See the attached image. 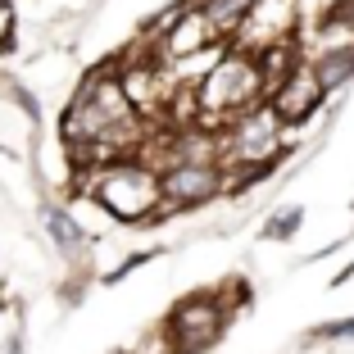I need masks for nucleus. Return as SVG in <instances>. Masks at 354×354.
I'll return each mask as SVG.
<instances>
[{
	"mask_svg": "<svg viewBox=\"0 0 354 354\" xmlns=\"http://www.w3.org/2000/svg\"><path fill=\"white\" fill-rule=\"evenodd\" d=\"M318 336H327V341H345V336H354V318H345V323H332V327H323Z\"/></svg>",
	"mask_w": 354,
	"mask_h": 354,
	"instance_id": "9b49d317",
	"label": "nucleus"
},
{
	"mask_svg": "<svg viewBox=\"0 0 354 354\" xmlns=\"http://www.w3.org/2000/svg\"><path fill=\"white\" fill-rule=\"evenodd\" d=\"M46 232H50L55 250H64V254L82 250V232H77V223L68 218V209H46Z\"/></svg>",
	"mask_w": 354,
	"mask_h": 354,
	"instance_id": "6e6552de",
	"label": "nucleus"
},
{
	"mask_svg": "<svg viewBox=\"0 0 354 354\" xmlns=\"http://www.w3.org/2000/svg\"><path fill=\"white\" fill-rule=\"evenodd\" d=\"M232 318V304L214 291H200L191 300H182L168 313V336H173V354H200L223 336Z\"/></svg>",
	"mask_w": 354,
	"mask_h": 354,
	"instance_id": "20e7f679",
	"label": "nucleus"
},
{
	"mask_svg": "<svg viewBox=\"0 0 354 354\" xmlns=\"http://www.w3.org/2000/svg\"><path fill=\"white\" fill-rule=\"evenodd\" d=\"M10 46H14V5L0 0V50H10Z\"/></svg>",
	"mask_w": 354,
	"mask_h": 354,
	"instance_id": "9d476101",
	"label": "nucleus"
},
{
	"mask_svg": "<svg viewBox=\"0 0 354 354\" xmlns=\"http://www.w3.org/2000/svg\"><path fill=\"white\" fill-rule=\"evenodd\" d=\"M323 95L327 91H323V82H318V73H313V64L309 59H295L291 68L268 86L263 100L272 104V114H277L286 127H300L304 118H313V109L323 104Z\"/></svg>",
	"mask_w": 354,
	"mask_h": 354,
	"instance_id": "39448f33",
	"label": "nucleus"
},
{
	"mask_svg": "<svg viewBox=\"0 0 354 354\" xmlns=\"http://www.w3.org/2000/svg\"><path fill=\"white\" fill-rule=\"evenodd\" d=\"M304 223V209H281V214H272L268 227H263V241H291L295 232H300Z\"/></svg>",
	"mask_w": 354,
	"mask_h": 354,
	"instance_id": "1a4fd4ad",
	"label": "nucleus"
},
{
	"mask_svg": "<svg viewBox=\"0 0 354 354\" xmlns=\"http://www.w3.org/2000/svg\"><path fill=\"white\" fill-rule=\"evenodd\" d=\"M250 10H254V0H200V14H205L214 41H232Z\"/></svg>",
	"mask_w": 354,
	"mask_h": 354,
	"instance_id": "0eeeda50",
	"label": "nucleus"
},
{
	"mask_svg": "<svg viewBox=\"0 0 354 354\" xmlns=\"http://www.w3.org/2000/svg\"><path fill=\"white\" fill-rule=\"evenodd\" d=\"M5 354H23V350H19V341H14V345H10V350H5Z\"/></svg>",
	"mask_w": 354,
	"mask_h": 354,
	"instance_id": "f8f14e48",
	"label": "nucleus"
},
{
	"mask_svg": "<svg viewBox=\"0 0 354 354\" xmlns=\"http://www.w3.org/2000/svg\"><path fill=\"white\" fill-rule=\"evenodd\" d=\"M263 95H268V86H263L259 59L236 50V46H223V59H214V68L200 77L191 104H196L200 123H209V118H214V123H232V118L245 114L250 104H259Z\"/></svg>",
	"mask_w": 354,
	"mask_h": 354,
	"instance_id": "f03ea898",
	"label": "nucleus"
},
{
	"mask_svg": "<svg viewBox=\"0 0 354 354\" xmlns=\"http://www.w3.org/2000/svg\"><path fill=\"white\" fill-rule=\"evenodd\" d=\"M313 73H318V82H323V91H341L345 82L354 77V46H327V50H313L309 55Z\"/></svg>",
	"mask_w": 354,
	"mask_h": 354,
	"instance_id": "423d86ee",
	"label": "nucleus"
},
{
	"mask_svg": "<svg viewBox=\"0 0 354 354\" xmlns=\"http://www.w3.org/2000/svg\"><path fill=\"white\" fill-rule=\"evenodd\" d=\"M159 187H164L168 209H196L218 200L223 191H232V182L223 159H173V164L159 168Z\"/></svg>",
	"mask_w": 354,
	"mask_h": 354,
	"instance_id": "7ed1b4c3",
	"label": "nucleus"
},
{
	"mask_svg": "<svg viewBox=\"0 0 354 354\" xmlns=\"http://www.w3.org/2000/svg\"><path fill=\"white\" fill-rule=\"evenodd\" d=\"M86 196L104 214H114L118 223H155L159 214H168L164 187H159V168L146 164V159H132V155H118L109 164L91 168Z\"/></svg>",
	"mask_w": 354,
	"mask_h": 354,
	"instance_id": "f257e3e1",
	"label": "nucleus"
}]
</instances>
